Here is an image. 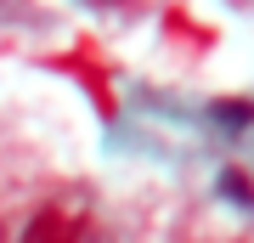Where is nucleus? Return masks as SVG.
<instances>
[{
    "instance_id": "f257e3e1",
    "label": "nucleus",
    "mask_w": 254,
    "mask_h": 243,
    "mask_svg": "<svg viewBox=\"0 0 254 243\" xmlns=\"http://www.w3.org/2000/svg\"><path fill=\"white\" fill-rule=\"evenodd\" d=\"M209 119H220L226 130H243V125H254V102H249V96H226V102L209 108Z\"/></svg>"
},
{
    "instance_id": "f03ea898",
    "label": "nucleus",
    "mask_w": 254,
    "mask_h": 243,
    "mask_svg": "<svg viewBox=\"0 0 254 243\" xmlns=\"http://www.w3.org/2000/svg\"><path fill=\"white\" fill-rule=\"evenodd\" d=\"M220 192H226V198H237L243 209H254V187H249L243 170H226V175H220Z\"/></svg>"
}]
</instances>
